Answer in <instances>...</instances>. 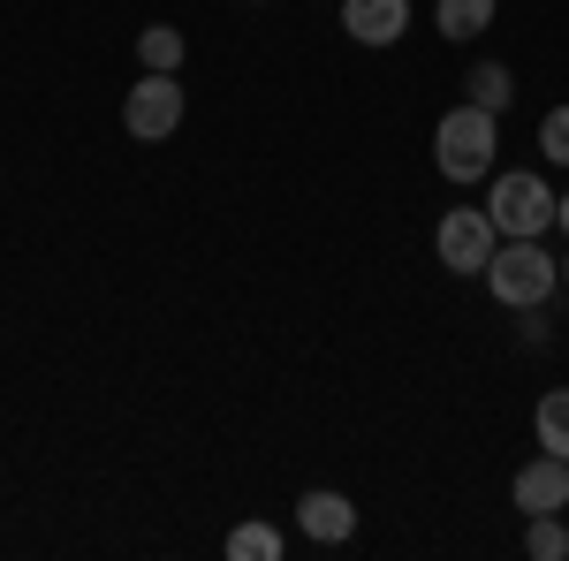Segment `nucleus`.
Returning a JSON list of instances; mask_svg holds the SVG:
<instances>
[{
	"mask_svg": "<svg viewBox=\"0 0 569 561\" xmlns=\"http://www.w3.org/2000/svg\"><path fill=\"white\" fill-rule=\"evenodd\" d=\"M501 311H547V297L562 289V259L539 243V236H501V251L479 273Z\"/></svg>",
	"mask_w": 569,
	"mask_h": 561,
	"instance_id": "1",
	"label": "nucleus"
},
{
	"mask_svg": "<svg viewBox=\"0 0 569 561\" xmlns=\"http://www.w3.org/2000/svg\"><path fill=\"white\" fill-rule=\"evenodd\" d=\"M493 160H501V114L463 99L433 122V168L448 182H493Z\"/></svg>",
	"mask_w": 569,
	"mask_h": 561,
	"instance_id": "2",
	"label": "nucleus"
},
{
	"mask_svg": "<svg viewBox=\"0 0 569 561\" xmlns=\"http://www.w3.org/2000/svg\"><path fill=\"white\" fill-rule=\"evenodd\" d=\"M486 213H493L501 236H547V228H555V182H547V174H531V168L493 174Z\"/></svg>",
	"mask_w": 569,
	"mask_h": 561,
	"instance_id": "3",
	"label": "nucleus"
},
{
	"mask_svg": "<svg viewBox=\"0 0 569 561\" xmlns=\"http://www.w3.org/2000/svg\"><path fill=\"white\" fill-rule=\"evenodd\" d=\"M433 251L448 273H463V281H479L486 259L501 251V228H493V213L486 206H448V220L433 228Z\"/></svg>",
	"mask_w": 569,
	"mask_h": 561,
	"instance_id": "4",
	"label": "nucleus"
},
{
	"mask_svg": "<svg viewBox=\"0 0 569 561\" xmlns=\"http://www.w3.org/2000/svg\"><path fill=\"white\" fill-rule=\"evenodd\" d=\"M122 130L137 144H160V137L182 130V84L176 77H152V69H137V84L122 91Z\"/></svg>",
	"mask_w": 569,
	"mask_h": 561,
	"instance_id": "5",
	"label": "nucleus"
},
{
	"mask_svg": "<svg viewBox=\"0 0 569 561\" xmlns=\"http://www.w3.org/2000/svg\"><path fill=\"white\" fill-rule=\"evenodd\" d=\"M509 501H517L525 517H569V463L539 448V455H531L525 471L509 478Z\"/></svg>",
	"mask_w": 569,
	"mask_h": 561,
	"instance_id": "6",
	"label": "nucleus"
},
{
	"mask_svg": "<svg viewBox=\"0 0 569 561\" xmlns=\"http://www.w3.org/2000/svg\"><path fill=\"white\" fill-rule=\"evenodd\" d=\"M297 531H305L311 547H350L357 539V501L335 493V485H311L305 501H297Z\"/></svg>",
	"mask_w": 569,
	"mask_h": 561,
	"instance_id": "7",
	"label": "nucleus"
},
{
	"mask_svg": "<svg viewBox=\"0 0 569 561\" xmlns=\"http://www.w3.org/2000/svg\"><path fill=\"white\" fill-rule=\"evenodd\" d=\"M342 31L357 46H395L410 31V0H342Z\"/></svg>",
	"mask_w": 569,
	"mask_h": 561,
	"instance_id": "8",
	"label": "nucleus"
},
{
	"mask_svg": "<svg viewBox=\"0 0 569 561\" xmlns=\"http://www.w3.org/2000/svg\"><path fill=\"white\" fill-rule=\"evenodd\" d=\"M493 16H501V0H433L440 39H456V46L486 39V31H493Z\"/></svg>",
	"mask_w": 569,
	"mask_h": 561,
	"instance_id": "9",
	"label": "nucleus"
},
{
	"mask_svg": "<svg viewBox=\"0 0 569 561\" xmlns=\"http://www.w3.org/2000/svg\"><path fill=\"white\" fill-rule=\"evenodd\" d=\"M182 53H190V39H182L176 23H144L137 31V69H152V77H176Z\"/></svg>",
	"mask_w": 569,
	"mask_h": 561,
	"instance_id": "10",
	"label": "nucleus"
},
{
	"mask_svg": "<svg viewBox=\"0 0 569 561\" xmlns=\"http://www.w3.org/2000/svg\"><path fill=\"white\" fill-rule=\"evenodd\" d=\"M463 99L486 107V114H509V107H517V77H509V61H479V69L463 77Z\"/></svg>",
	"mask_w": 569,
	"mask_h": 561,
	"instance_id": "11",
	"label": "nucleus"
},
{
	"mask_svg": "<svg viewBox=\"0 0 569 561\" xmlns=\"http://www.w3.org/2000/svg\"><path fill=\"white\" fill-rule=\"evenodd\" d=\"M531 432H539V448H547V455H562V463H569V388H547V394H539Z\"/></svg>",
	"mask_w": 569,
	"mask_h": 561,
	"instance_id": "12",
	"label": "nucleus"
},
{
	"mask_svg": "<svg viewBox=\"0 0 569 561\" xmlns=\"http://www.w3.org/2000/svg\"><path fill=\"white\" fill-rule=\"evenodd\" d=\"M220 547H228V561H281V531L273 523H236Z\"/></svg>",
	"mask_w": 569,
	"mask_h": 561,
	"instance_id": "13",
	"label": "nucleus"
},
{
	"mask_svg": "<svg viewBox=\"0 0 569 561\" xmlns=\"http://www.w3.org/2000/svg\"><path fill=\"white\" fill-rule=\"evenodd\" d=\"M525 554L531 561H569V523L562 517H525Z\"/></svg>",
	"mask_w": 569,
	"mask_h": 561,
	"instance_id": "14",
	"label": "nucleus"
},
{
	"mask_svg": "<svg viewBox=\"0 0 569 561\" xmlns=\"http://www.w3.org/2000/svg\"><path fill=\"white\" fill-rule=\"evenodd\" d=\"M539 160L547 168H569V107H547L539 114Z\"/></svg>",
	"mask_w": 569,
	"mask_h": 561,
	"instance_id": "15",
	"label": "nucleus"
},
{
	"mask_svg": "<svg viewBox=\"0 0 569 561\" xmlns=\"http://www.w3.org/2000/svg\"><path fill=\"white\" fill-rule=\"evenodd\" d=\"M555 228L569 236V190H555Z\"/></svg>",
	"mask_w": 569,
	"mask_h": 561,
	"instance_id": "16",
	"label": "nucleus"
},
{
	"mask_svg": "<svg viewBox=\"0 0 569 561\" xmlns=\"http://www.w3.org/2000/svg\"><path fill=\"white\" fill-rule=\"evenodd\" d=\"M562 281H569V259H562Z\"/></svg>",
	"mask_w": 569,
	"mask_h": 561,
	"instance_id": "17",
	"label": "nucleus"
}]
</instances>
